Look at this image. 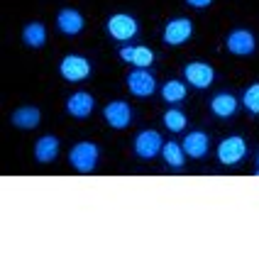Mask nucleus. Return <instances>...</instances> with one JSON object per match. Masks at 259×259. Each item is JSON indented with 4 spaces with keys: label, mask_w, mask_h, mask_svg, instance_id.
<instances>
[{
    "label": "nucleus",
    "mask_w": 259,
    "mask_h": 259,
    "mask_svg": "<svg viewBox=\"0 0 259 259\" xmlns=\"http://www.w3.org/2000/svg\"><path fill=\"white\" fill-rule=\"evenodd\" d=\"M57 154H59V140L54 135H44V137H39V142L34 144V157H37V161H42V164L54 161Z\"/></svg>",
    "instance_id": "obj_14"
},
{
    "label": "nucleus",
    "mask_w": 259,
    "mask_h": 259,
    "mask_svg": "<svg viewBox=\"0 0 259 259\" xmlns=\"http://www.w3.org/2000/svg\"><path fill=\"white\" fill-rule=\"evenodd\" d=\"M164 125H166L169 132H181V130L186 127V115L181 110H176V108H169L164 113Z\"/></svg>",
    "instance_id": "obj_20"
},
{
    "label": "nucleus",
    "mask_w": 259,
    "mask_h": 259,
    "mask_svg": "<svg viewBox=\"0 0 259 259\" xmlns=\"http://www.w3.org/2000/svg\"><path fill=\"white\" fill-rule=\"evenodd\" d=\"M242 105H245L247 113L259 115V83H252V86L245 91V96H242Z\"/></svg>",
    "instance_id": "obj_21"
},
{
    "label": "nucleus",
    "mask_w": 259,
    "mask_h": 259,
    "mask_svg": "<svg viewBox=\"0 0 259 259\" xmlns=\"http://www.w3.org/2000/svg\"><path fill=\"white\" fill-rule=\"evenodd\" d=\"M210 110H213V115H218V117L235 115V110H237V98H235L232 93H218L215 98L210 101Z\"/></svg>",
    "instance_id": "obj_15"
},
{
    "label": "nucleus",
    "mask_w": 259,
    "mask_h": 259,
    "mask_svg": "<svg viewBox=\"0 0 259 259\" xmlns=\"http://www.w3.org/2000/svg\"><path fill=\"white\" fill-rule=\"evenodd\" d=\"M184 78L196 88H208L213 83V78H215V71L205 61H191L186 69H184Z\"/></svg>",
    "instance_id": "obj_7"
},
{
    "label": "nucleus",
    "mask_w": 259,
    "mask_h": 259,
    "mask_svg": "<svg viewBox=\"0 0 259 259\" xmlns=\"http://www.w3.org/2000/svg\"><path fill=\"white\" fill-rule=\"evenodd\" d=\"M247 154V142L240 137V135H232V137H225L220 147H218V159H220V164H225V166H235V164H240Z\"/></svg>",
    "instance_id": "obj_2"
},
{
    "label": "nucleus",
    "mask_w": 259,
    "mask_h": 259,
    "mask_svg": "<svg viewBox=\"0 0 259 259\" xmlns=\"http://www.w3.org/2000/svg\"><path fill=\"white\" fill-rule=\"evenodd\" d=\"M132 64L137 69H149L154 64V52L149 47H135V54H132Z\"/></svg>",
    "instance_id": "obj_22"
},
{
    "label": "nucleus",
    "mask_w": 259,
    "mask_h": 259,
    "mask_svg": "<svg viewBox=\"0 0 259 259\" xmlns=\"http://www.w3.org/2000/svg\"><path fill=\"white\" fill-rule=\"evenodd\" d=\"M103 115L108 120V125L115 130H125L130 125V120H132V110H130L127 103L122 101H113L105 105V110H103Z\"/></svg>",
    "instance_id": "obj_10"
},
{
    "label": "nucleus",
    "mask_w": 259,
    "mask_h": 259,
    "mask_svg": "<svg viewBox=\"0 0 259 259\" xmlns=\"http://www.w3.org/2000/svg\"><path fill=\"white\" fill-rule=\"evenodd\" d=\"M257 169H259V157H257Z\"/></svg>",
    "instance_id": "obj_25"
},
{
    "label": "nucleus",
    "mask_w": 259,
    "mask_h": 259,
    "mask_svg": "<svg viewBox=\"0 0 259 259\" xmlns=\"http://www.w3.org/2000/svg\"><path fill=\"white\" fill-rule=\"evenodd\" d=\"M22 39L29 47H44L47 44V27L42 22H29L27 27L22 29Z\"/></svg>",
    "instance_id": "obj_18"
},
{
    "label": "nucleus",
    "mask_w": 259,
    "mask_h": 259,
    "mask_svg": "<svg viewBox=\"0 0 259 259\" xmlns=\"http://www.w3.org/2000/svg\"><path fill=\"white\" fill-rule=\"evenodd\" d=\"M161 157H164V161H166L169 166L181 169V166H184V161H186V152H184V147H181V144L166 142L164 147H161Z\"/></svg>",
    "instance_id": "obj_17"
},
{
    "label": "nucleus",
    "mask_w": 259,
    "mask_h": 259,
    "mask_svg": "<svg viewBox=\"0 0 259 259\" xmlns=\"http://www.w3.org/2000/svg\"><path fill=\"white\" fill-rule=\"evenodd\" d=\"M39 110L37 108H32V105H27V108H20V110H15L13 113V122L17 125V127L22 130H32L39 125Z\"/></svg>",
    "instance_id": "obj_16"
},
{
    "label": "nucleus",
    "mask_w": 259,
    "mask_h": 259,
    "mask_svg": "<svg viewBox=\"0 0 259 259\" xmlns=\"http://www.w3.org/2000/svg\"><path fill=\"white\" fill-rule=\"evenodd\" d=\"M66 110H69V115L78 117V120H83L93 113V96L86 93V91H78V93H73L71 98L66 101Z\"/></svg>",
    "instance_id": "obj_11"
},
{
    "label": "nucleus",
    "mask_w": 259,
    "mask_h": 259,
    "mask_svg": "<svg viewBox=\"0 0 259 259\" xmlns=\"http://www.w3.org/2000/svg\"><path fill=\"white\" fill-rule=\"evenodd\" d=\"M184 152L186 157H193V159H203L208 154V135L196 130V132H188L186 140H184Z\"/></svg>",
    "instance_id": "obj_13"
},
{
    "label": "nucleus",
    "mask_w": 259,
    "mask_h": 259,
    "mask_svg": "<svg viewBox=\"0 0 259 259\" xmlns=\"http://www.w3.org/2000/svg\"><path fill=\"white\" fill-rule=\"evenodd\" d=\"M186 3L191 5V8H198V10H203V8H208L213 0H186Z\"/></svg>",
    "instance_id": "obj_24"
},
{
    "label": "nucleus",
    "mask_w": 259,
    "mask_h": 259,
    "mask_svg": "<svg viewBox=\"0 0 259 259\" xmlns=\"http://www.w3.org/2000/svg\"><path fill=\"white\" fill-rule=\"evenodd\" d=\"M161 98L166 103H179L186 98V86L181 81H166L161 86Z\"/></svg>",
    "instance_id": "obj_19"
},
{
    "label": "nucleus",
    "mask_w": 259,
    "mask_h": 259,
    "mask_svg": "<svg viewBox=\"0 0 259 259\" xmlns=\"http://www.w3.org/2000/svg\"><path fill=\"white\" fill-rule=\"evenodd\" d=\"M57 25L64 34H78L83 29V25H86V20H83V15L78 13V10L66 8V10H61L57 15Z\"/></svg>",
    "instance_id": "obj_12"
},
{
    "label": "nucleus",
    "mask_w": 259,
    "mask_h": 259,
    "mask_svg": "<svg viewBox=\"0 0 259 259\" xmlns=\"http://www.w3.org/2000/svg\"><path fill=\"white\" fill-rule=\"evenodd\" d=\"M132 54H135V47H122L120 49V59L122 61H132Z\"/></svg>",
    "instance_id": "obj_23"
},
{
    "label": "nucleus",
    "mask_w": 259,
    "mask_h": 259,
    "mask_svg": "<svg viewBox=\"0 0 259 259\" xmlns=\"http://www.w3.org/2000/svg\"><path fill=\"white\" fill-rule=\"evenodd\" d=\"M161 135L157 130H142L137 137H135V154L140 159H152L161 152Z\"/></svg>",
    "instance_id": "obj_6"
},
{
    "label": "nucleus",
    "mask_w": 259,
    "mask_h": 259,
    "mask_svg": "<svg viewBox=\"0 0 259 259\" xmlns=\"http://www.w3.org/2000/svg\"><path fill=\"white\" fill-rule=\"evenodd\" d=\"M108 34L117 42H127L137 34V20L127 13H115L108 20Z\"/></svg>",
    "instance_id": "obj_3"
},
{
    "label": "nucleus",
    "mask_w": 259,
    "mask_h": 259,
    "mask_svg": "<svg viewBox=\"0 0 259 259\" xmlns=\"http://www.w3.org/2000/svg\"><path fill=\"white\" fill-rule=\"evenodd\" d=\"M69 161H71V166L76 171H93L96 164H98V147L93 142H78L69 152Z\"/></svg>",
    "instance_id": "obj_1"
},
{
    "label": "nucleus",
    "mask_w": 259,
    "mask_h": 259,
    "mask_svg": "<svg viewBox=\"0 0 259 259\" xmlns=\"http://www.w3.org/2000/svg\"><path fill=\"white\" fill-rule=\"evenodd\" d=\"M59 71L61 76L66 78V81H86L88 76H91V64H88L86 57H78V54H69V57H64L61 61V66H59Z\"/></svg>",
    "instance_id": "obj_5"
},
{
    "label": "nucleus",
    "mask_w": 259,
    "mask_h": 259,
    "mask_svg": "<svg viewBox=\"0 0 259 259\" xmlns=\"http://www.w3.org/2000/svg\"><path fill=\"white\" fill-rule=\"evenodd\" d=\"M254 47H257V42H254V34L249 29H235V32H230V37H228V52L235 54V57L252 54Z\"/></svg>",
    "instance_id": "obj_9"
},
{
    "label": "nucleus",
    "mask_w": 259,
    "mask_h": 259,
    "mask_svg": "<svg viewBox=\"0 0 259 259\" xmlns=\"http://www.w3.org/2000/svg\"><path fill=\"white\" fill-rule=\"evenodd\" d=\"M191 34H193V22L188 17H174L164 27V42L169 47H179V44H186Z\"/></svg>",
    "instance_id": "obj_4"
},
{
    "label": "nucleus",
    "mask_w": 259,
    "mask_h": 259,
    "mask_svg": "<svg viewBox=\"0 0 259 259\" xmlns=\"http://www.w3.org/2000/svg\"><path fill=\"white\" fill-rule=\"evenodd\" d=\"M127 88L132 96H137V98H147V96H152L154 93V88H157V81H154V76L147 71V69H135V71L127 76Z\"/></svg>",
    "instance_id": "obj_8"
}]
</instances>
